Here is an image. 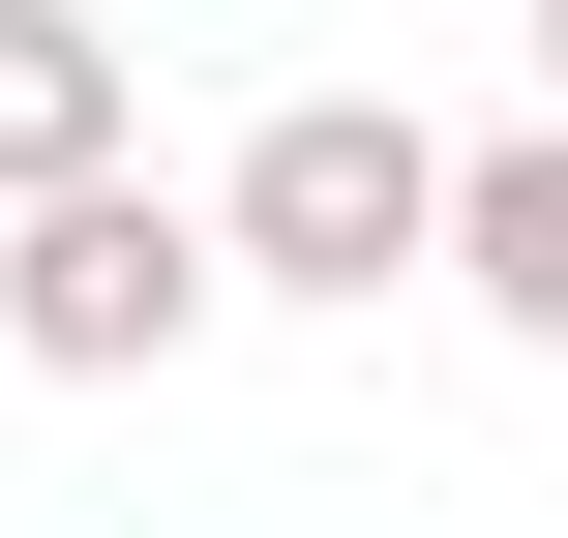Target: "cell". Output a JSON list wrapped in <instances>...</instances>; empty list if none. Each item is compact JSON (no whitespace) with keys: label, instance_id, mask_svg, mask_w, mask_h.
Instances as JSON below:
<instances>
[{"label":"cell","instance_id":"cell-1","mask_svg":"<svg viewBox=\"0 0 568 538\" xmlns=\"http://www.w3.org/2000/svg\"><path fill=\"white\" fill-rule=\"evenodd\" d=\"M449 270V120L419 90H270L240 180H210V300H389Z\"/></svg>","mask_w":568,"mask_h":538},{"label":"cell","instance_id":"cell-4","mask_svg":"<svg viewBox=\"0 0 568 538\" xmlns=\"http://www.w3.org/2000/svg\"><path fill=\"white\" fill-rule=\"evenodd\" d=\"M449 300H509L568 359V120H509V150H449Z\"/></svg>","mask_w":568,"mask_h":538},{"label":"cell","instance_id":"cell-3","mask_svg":"<svg viewBox=\"0 0 568 538\" xmlns=\"http://www.w3.org/2000/svg\"><path fill=\"white\" fill-rule=\"evenodd\" d=\"M120 150H150L120 0H0V210H60V180H120Z\"/></svg>","mask_w":568,"mask_h":538},{"label":"cell","instance_id":"cell-2","mask_svg":"<svg viewBox=\"0 0 568 538\" xmlns=\"http://www.w3.org/2000/svg\"><path fill=\"white\" fill-rule=\"evenodd\" d=\"M180 329H210V210H180L150 150L60 180V210H0V359H30V389H150Z\"/></svg>","mask_w":568,"mask_h":538},{"label":"cell","instance_id":"cell-5","mask_svg":"<svg viewBox=\"0 0 568 538\" xmlns=\"http://www.w3.org/2000/svg\"><path fill=\"white\" fill-rule=\"evenodd\" d=\"M509 30H539V120H568V0H509Z\"/></svg>","mask_w":568,"mask_h":538}]
</instances>
